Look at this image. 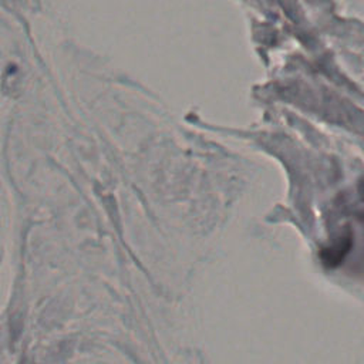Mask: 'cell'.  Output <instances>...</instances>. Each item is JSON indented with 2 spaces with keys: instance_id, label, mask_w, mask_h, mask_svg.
<instances>
[{
  "instance_id": "cell-1",
  "label": "cell",
  "mask_w": 364,
  "mask_h": 364,
  "mask_svg": "<svg viewBox=\"0 0 364 364\" xmlns=\"http://www.w3.org/2000/svg\"><path fill=\"white\" fill-rule=\"evenodd\" d=\"M353 245V236L350 232L341 235V237H338V240H336L331 246L323 249V260L326 264L328 266H336L338 264L344 256L350 252Z\"/></svg>"
}]
</instances>
